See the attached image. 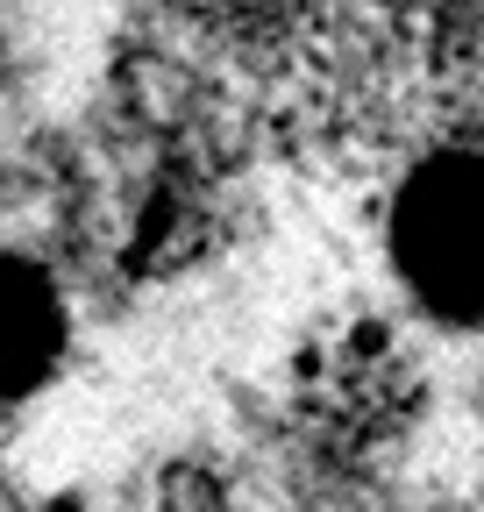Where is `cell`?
Instances as JSON below:
<instances>
[{
	"mask_svg": "<svg viewBox=\"0 0 484 512\" xmlns=\"http://www.w3.org/2000/svg\"><path fill=\"white\" fill-rule=\"evenodd\" d=\"M392 264L442 320H484V157H435L399 185Z\"/></svg>",
	"mask_w": 484,
	"mask_h": 512,
	"instance_id": "6da1fadb",
	"label": "cell"
},
{
	"mask_svg": "<svg viewBox=\"0 0 484 512\" xmlns=\"http://www.w3.org/2000/svg\"><path fill=\"white\" fill-rule=\"evenodd\" d=\"M65 299L57 278L22 249H0V406L36 399L65 363Z\"/></svg>",
	"mask_w": 484,
	"mask_h": 512,
	"instance_id": "7a4b0ae2",
	"label": "cell"
},
{
	"mask_svg": "<svg viewBox=\"0 0 484 512\" xmlns=\"http://www.w3.org/2000/svg\"><path fill=\"white\" fill-rule=\"evenodd\" d=\"M371 8H392V15H413L442 36H463V43H484V0H371Z\"/></svg>",
	"mask_w": 484,
	"mask_h": 512,
	"instance_id": "3957f363",
	"label": "cell"
}]
</instances>
